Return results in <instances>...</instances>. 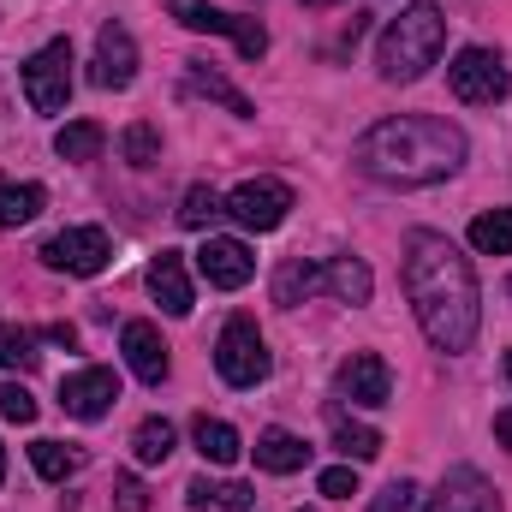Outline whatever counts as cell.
<instances>
[{"label":"cell","instance_id":"1","mask_svg":"<svg viewBox=\"0 0 512 512\" xmlns=\"http://www.w3.org/2000/svg\"><path fill=\"white\" fill-rule=\"evenodd\" d=\"M399 280H405V298H411V316L417 328L429 334L435 352H471L477 328H483V292H477V274H471V256L459 251L447 233H429L417 227L405 239V262H399Z\"/></svg>","mask_w":512,"mask_h":512},{"label":"cell","instance_id":"2","mask_svg":"<svg viewBox=\"0 0 512 512\" xmlns=\"http://www.w3.org/2000/svg\"><path fill=\"white\" fill-rule=\"evenodd\" d=\"M465 155H471L465 131L453 120H435V114H399L352 143V161L382 185H435V179L459 173Z\"/></svg>","mask_w":512,"mask_h":512},{"label":"cell","instance_id":"3","mask_svg":"<svg viewBox=\"0 0 512 512\" xmlns=\"http://www.w3.org/2000/svg\"><path fill=\"white\" fill-rule=\"evenodd\" d=\"M441 48H447V18H441V6H435V0H411V6L382 30V42H376V72H382L387 84H417V78L441 60Z\"/></svg>","mask_w":512,"mask_h":512},{"label":"cell","instance_id":"4","mask_svg":"<svg viewBox=\"0 0 512 512\" xmlns=\"http://www.w3.org/2000/svg\"><path fill=\"white\" fill-rule=\"evenodd\" d=\"M215 370H221L227 387H262L268 382L274 358H268V346H262V334H256L251 316H233V322L221 328V340H215Z\"/></svg>","mask_w":512,"mask_h":512},{"label":"cell","instance_id":"5","mask_svg":"<svg viewBox=\"0 0 512 512\" xmlns=\"http://www.w3.org/2000/svg\"><path fill=\"white\" fill-rule=\"evenodd\" d=\"M24 102L36 114H66V102H72V42L66 36H54L48 48H36L24 60Z\"/></svg>","mask_w":512,"mask_h":512},{"label":"cell","instance_id":"6","mask_svg":"<svg viewBox=\"0 0 512 512\" xmlns=\"http://www.w3.org/2000/svg\"><path fill=\"white\" fill-rule=\"evenodd\" d=\"M167 12H173L185 30H197V36H233V48H239L245 60H262V54H268V30H262L256 18L221 12V6H209V0H167Z\"/></svg>","mask_w":512,"mask_h":512},{"label":"cell","instance_id":"7","mask_svg":"<svg viewBox=\"0 0 512 512\" xmlns=\"http://www.w3.org/2000/svg\"><path fill=\"white\" fill-rule=\"evenodd\" d=\"M447 84H453L459 102L489 108V102L507 96V66H501V54H489V48H459L453 66H447Z\"/></svg>","mask_w":512,"mask_h":512},{"label":"cell","instance_id":"8","mask_svg":"<svg viewBox=\"0 0 512 512\" xmlns=\"http://www.w3.org/2000/svg\"><path fill=\"white\" fill-rule=\"evenodd\" d=\"M227 215H233L239 227H251V233H274V227L292 215V185H280V179H245V185L227 197Z\"/></svg>","mask_w":512,"mask_h":512},{"label":"cell","instance_id":"9","mask_svg":"<svg viewBox=\"0 0 512 512\" xmlns=\"http://www.w3.org/2000/svg\"><path fill=\"white\" fill-rule=\"evenodd\" d=\"M108 256H114V245H108L102 227H66V233H54V239L42 245V262H48V268H60V274H84V280L102 274Z\"/></svg>","mask_w":512,"mask_h":512},{"label":"cell","instance_id":"10","mask_svg":"<svg viewBox=\"0 0 512 512\" xmlns=\"http://www.w3.org/2000/svg\"><path fill=\"white\" fill-rule=\"evenodd\" d=\"M137 78V42L126 24H102L96 30V60H90V84L96 90H131Z\"/></svg>","mask_w":512,"mask_h":512},{"label":"cell","instance_id":"11","mask_svg":"<svg viewBox=\"0 0 512 512\" xmlns=\"http://www.w3.org/2000/svg\"><path fill=\"white\" fill-rule=\"evenodd\" d=\"M114 399H120V376L114 370H72L66 382H60V405H66V417H78V423H96V417H108L114 411Z\"/></svg>","mask_w":512,"mask_h":512},{"label":"cell","instance_id":"12","mask_svg":"<svg viewBox=\"0 0 512 512\" xmlns=\"http://www.w3.org/2000/svg\"><path fill=\"white\" fill-rule=\"evenodd\" d=\"M197 274L215 286V292H239V286H251L256 274V256L245 239H203V251H197Z\"/></svg>","mask_w":512,"mask_h":512},{"label":"cell","instance_id":"13","mask_svg":"<svg viewBox=\"0 0 512 512\" xmlns=\"http://www.w3.org/2000/svg\"><path fill=\"white\" fill-rule=\"evenodd\" d=\"M429 512H501V495L489 489V477H483V471L453 465V471L441 477V489L429 495Z\"/></svg>","mask_w":512,"mask_h":512},{"label":"cell","instance_id":"14","mask_svg":"<svg viewBox=\"0 0 512 512\" xmlns=\"http://www.w3.org/2000/svg\"><path fill=\"white\" fill-rule=\"evenodd\" d=\"M120 352H126V364H131V376L143 387H161L167 382V340H161V328L155 322H126V334H120Z\"/></svg>","mask_w":512,"mask_h":512},{"label":"cell","instance_id":"15","mask_svg":"<svg viewBox=\"0 0 512 512\" xmlns=\"http://www.w3.org/2000/svg\"><path fill=\"white\" fill-rule=\"evenodd\" d=\"M340 393H346L352 405H387V399H393V370H387V358L352 352V358L340 364Z\"/></svg>","mask_w":512,"mask_h":512},{"label":"cell","instance_id":"16","mask_svg":"<svg viewBox=\"0 0 512 512\" xmlns=\"http://www.w3.org/2000/svg\"><path fill=\"white\" fill-rule=\"evenodd\" d=\"M149 292H155V304H161L167 316H191L197 292H191L185 256H179V251H161V256H155V262H149Z\"/></svg>","mask_w":512,"mask_h":512},{"label":"cell","instance_id":"17","mask_svg":"<svg viewBox=\"0 0 512 512\" xmlns=\"http://www.w3.org/2000/svg\"><path fill=\"white\" fill-rule=\"evenodd\" d=\"M322 292L340 298V304H370V292H376L370 262L364 256H328L322 262Z\"/></svg>","mask_w":512,"mask_h":512},{"label":"cell","instance_id":"18","mask_svg":"<svg viewBox=\"0 0 512 512\" xmlns=\"http://www.w3.org/2000/svg\"><path fill=\"white\" fill-rule=\"evenodd\" d=\"M185 96H203V102H221L227 114H239V120H251L256 102L245 96V90H233L221 72H209L203 60H185Z\"/></svg>","mask_w":512,"mask_h":512},{"label":"cell","instance_id":"19","mask_svg":"<svg viewBox=\"0 0 512 512\" xmlns=\"http://www.w3.org/2000/svg\"><path fill=\"white\" fill-rule=\"evenodd\" d=\"M251 453H256V465H262V471H274V477H292V471H304V465H310V447H304L292 429H262Z\"/></svg>","mask_w":512,"mask_h":512},{"label":"cell","instance_id":"20","mask_svg":"<svg viewBox=\"0 0 512 512\" xmlns=\"http://www.w3.org/2000/svg\"><path fill=\"white\" fill-rule=\"evenodd\" d=\"M185 501H191V512H256V489H245V483H209V477H197V483L185 489Z\"/></svg>","mask_w":512,"mask_h":512},{"label":"cell","instance_id":"21","mask_svg":"<svg viewBox=\"0 0 512 512\" xmlns=\"http://www.w3.org/2000/svg\"><path fill=\"white\" fill-rule=\"evenodd\" d=\"M191 441H197V453H203L209 465H233V459L245 453L239 429H233V423H221V417H197V423H191Z\"/></svg>","mask_w":512,"mask_h":512},{"label":"cell","instance_id":"22","mask_svg":"<svg viewBox=\"0 0 512 512\" xmlns=\"http://www.w3.org/2000/svg\"><path fill=\"white\" fill-rule=\"evenodd\" d=\"M30 465L42 483H66L84 471V447H66V441H30Z\"/></svg>","mask_w":512,"mask_h":512},{"label":"cell","instance_id":"23","mask_svg":"<svg viewBox=\"0 0 512 512\" xmlns=\"http://www.w3.org/2000/svg\"><path fill=\"white\" fill-rule=\"evenodd\" d=\"M322 292V262H286L280 274H274V304L280 310H292V304H304V298H316Z\"/></svg>","mask_w":512,"mask_h":512},{"label":"cell","instance_id":"24","mask_svg":"<svg viewBox=\"0 0 512 512\" xmlns=\"http://www.w3.org/2000/svg\"><path fill=\"white\" fill-rule=\"evenodd\" d=\"M108 149V131L96 126V120H72V126L54 131V155L60 161H96Z\"/></svg>","mask_w":512,"mask_h":512},{"label":"cell","instance_id":"25","mask_svg":"<svg viewBox=\"0 0 512 512\" xmlns=\"http://www.w3.org/2000/svg\"><path fill=\"white\" fill-rule=\"evenodd\" d=\"M42 185H18V179H0V227H24L42 215Z\"/></svg>","mask_w":512,"mask_h":512},{"label":"cell","instance_id":"26","mask_svg":"<svg viewBox=\"0 0 512 512\" xmlns=\"http://www.w3.org/2000/svg\"><path fill=\"white\" fill-rule=\"evenodd\" d=\"M221 215H227V197H215V185H191L179 203V227H191V233H209Z\"/></svg>","mask_w":512,"mask_h":512},{"label":"cell","instance_id":"27","mask_svg":"<svg viewBox=\"0 0 512 512\" xmlns=\"http://www.w3.org/2000/svg\"><path fill=\"white\" fill-rule=\"evenodd\" d=\"M334 447H340L352 465H370V459L382 453V435H376L370 423H352V417H340V411H334Z\"/></svg>","mask_w":512,"mask_h":512},{"label":"cell","instance_id":"28","mask_svg":"<svg viewBox=\"0 0 512 512\" xmlns=\"http://www.w3.org/2000/svg\"><path fill=\"white\" fill-rule=\"evenodd\" d=\"M131 453H137V465H167V453H173V423H167V417H143L137 435H131Z\"/></svg>","mask_w":512,"mask_h":512},{"label":"cell","instance_id":"29","mask_svg":"<svg viewBox=\"0 0 512 512\" xmlns=\"http://www.w3.org/2000/svg\"><path fill=\"white\" fill-rule=\"evenodd\" d=\"M471 245L483 256H512V209H489L471 221Z\"/></svg>","mask_w":512,"mask_h":512},{"label":"cell","instance_id":"30","mask_svg":"<svg viewBox=\"0 0 512 512\" xmlns=\"http://www.w3.org/2000/svg\"><path fill=\"white\" fill-rule=\"evenodd\" d=\"M36 364V334L30 328H18V322H0V370H30Z\"/></svg>","mask_w":512,"mask_h":512},{"label":"cell","instance_id":"31","mask_svg":"<svg viewBox=\"0 0 512 512\" xmlns=\"http://www.w3.org/2000/svg\"><path fill=\"white\" fill-rule=\"evenodd\" d=\"M120 155H126L131 167H149V161H161V131L143 126V120H137V126H126V131H120Z\"/></svg>","mask_w":512,"mask_h":512},{"label":"cell","instance_id":"32","mask_svg":"<svg viewBox=\"0 0 512 512\" xmlns=\"http://www.w3.org/2000/svg\"><path fill=\"white\" fill-rule=\"evenodd\" d=\"M370 512H423V489H417L411 477H393L382 495H376V507Z\"/></svg>","mask_w":512,"mask_h":512},{"label":"cell","instance_id":"33","mask_svg":"<svg viewBox=\"0 0 512 512\" xmlns=\"http://www.w3.org/2000/svg\"><path fill=\"white\" fill-rule=\"evenodd\" d=\"M316 489H322L328 501H352V495H358V471H352V465H334V471L316 477Z\"/></svg>","mask_w":512,"mask_h":512},{"label":"cell","instance_id":"34","mask_svg":"<svg viewBox=\"0 0 512 512\" xmlns=\"http://www.w3.org/2000/svg\"><path fill=\"white\" fill-rule=\"evenodd\" d=\"M0 417H6V423H36V399H30L18 382L0 387Z\"/></svg>","mask_w":512,"mask_h":512},{"label":"cell","instance_id":"35","mask_svg":"<svg viewBox=\"0 0 512 512\" xmlns=\"http://www.w3.org/2000/svg\"><path fill=\"white\" fill-rule=\"evenodd\" d=\"M114 495H120V512H149V495H143V483L137 477H114Z\"/></svg>","mask_w":512,"mask_h":512},{"label":"cell","instance_id":"36","mask_svg":"<svg viewBox=\"0 0 512 512\" xmlns=\"http://www.w3.org/2000/svg\"><path fill=\"white\" fill-rule=\"evenodd\" d=\"M495 441L512 453V405H501V411H495Z\"/></svg>","mask_w":512,"mask_h":512},{"label":"cell","instance_id":"37","mask_svg":"<svg viewBox=\"0 0 512 512\" xmlns=\"http://www.w3.org/2000/svg\"><path fill=\"white\" fill-rule=\"evenodd\" d=\"M364 30H370V12H352V24H346V42H358Z\"/></svg>","mask_w":512,"mask_h":512},{"label":"cell","instance_id":"38","mask_svg":"<svg viewBox=\"0 0 512 512\" xmlns=\"http://www.w3.org/2000/svg\"><path fill=\"white\" fill-rule=\"evenodd\" d=\"M304 6H310V12H322V6H340V0H304Z\"/></svg>","mask_w":512,"mask_h":512},{"label":"cell","instance_id":"39","mask_svg":"<svg viewBox=\"0 0 512 512\" xmlns=\"http://www.w3.org/2000/svg\"><path fill=\"white\" fill-rule=\"evenodd\" d=\"M0 483H6V447H0Z\"/></svg>","mask_w":512,"mask_h":512},{"label":"cell","instance_id":"40","mask_svg":"<svg viewBox=\"0 0 512 512\" xmlns=\"http://www.w3.org/2000/svg\"><path fill=\"white\" fill-rule=\"evenodd\" d=\"M507 376H512V352H507Z\"/></svg>","mask_w":512,"mask_h":512},{"label":"cell","instance_id":"41","mask_svg":"<svg viewBox=\"0 0 512 512\" xmlns=\"http://www.w3.org/2000/svg\"><path fill=\"white\" fill-rule=\"evenodd\" d=\"M298 512H310V507H298Z\"/></svg>","mask_w":512,"mask_h":512}]
</instances>
